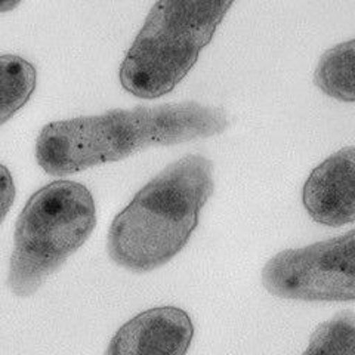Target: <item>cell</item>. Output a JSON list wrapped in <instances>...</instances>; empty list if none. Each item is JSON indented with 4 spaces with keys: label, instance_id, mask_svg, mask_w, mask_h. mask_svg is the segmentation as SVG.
I'll use <instances>...</instances> for the list:
<instances>
[{
    "label": "cell",
    "instance_id": "6da1fadb",
    "mask_svg": "<svg viewBox=\"0 0 355 355\" xmlns=\"http://www.w3.org/2000/svg\"><path fill=\"white\" fill-rule=\"evenodd\" d=\"M227 128L224 110L196 101L113 108L48 123L39 132L35 153L43 172L69 176L151 147L215 137Z\"/></svg>",
    "mask_w": 355,
    "mask_h": 355
},
{
    "label": "cell",
    "instance_id": "7a4b0ae2",
    "mask_svg": "<svg viewBox=\"0 0 355 355\" xmlns=\"http://www.w3.org/2000/svg\"><path fill=\"white\" fill-rule=\"evenodd\" d=\"M214 190V164L205 155L188 154L169 164L111 222L110 259L132 272L168 263L187 246Z\"/></svg>",
    "mask_w": 355,
    "mask_h": 355
},
{
    "label": "cell",
    "instance_id": "3957f363",
    "mask_svg": "<svg viewBox=\"0 0 355 355\" xmlns=\"http://www.w3.org/2000/svg\"><path fill=\"white\" fill-rule=\"evenodd\" d=\"M234 0H157L120 65L125 91L142 99L172 92L190 73Z\"/></svg>",
    "mask_w": 355,
    "mask_h": 355
},
{
    "label": "cell",
    "instance_id": "277c9868",
    "mask_svg": "<svg viewBox=\"0 0 355 355\" xmlns=\"http://www.w3.org/2000/svg\"><path fill=\"white\" fill-rule=\"evenodd\" d=\"M96 225L89 188L60 180L33 194L17 219L8 287L15 296L35 295L79 250Z\"/></svg>",
    "mask_w": 355,
    "mask_h": 355
},
{
    "label": "cell",
    "instance_id": "5b68a950",
    "mask_svg": "<svg viewBox=\"0 0 355 355\" xmlns=\"http://www.w3.org/2000/svg\"><path fill=\"white\" fill-rule=\"evenodd\" d=\"M272 296L295 301H355V230L277 253L262 270Z\"/></svg>",
    "mask_w": 355,
    "mask_h": 355
},
{
    "label": "cell",
    "instance_id": "8992f818",
    "mask_svg": "<svg viewBox=\"0 0 355 355\" xmlns=\"http://www.w3.org/2000/svg\"><path fill=\"white\" fill-rule=\"evenodd\" d=\"M302 202L321 225L338 228L355 220V146L331 154L311 172Z\"/></svg>",
    "mask_w": 355,
    "mask_h": 355
},
{
    "label": "cell",
    "instance_id": "52a82bcc",
    "mask_svg": "<svg viewBox=\"0 0 355 355\" xmlns=\"http://www.w3.org/2000/svg\"><path fill=\"white\" fill-rule=\"evenodd\" d=\"M194 336L193 321L184 309L159 306L138 314L121 326L107 355H182Z\"/></svg>",
    "mask_w": 355,
    "mask_h": 355
},
{
    "label": "cell",
    "instance_id": "ba28073f",
    "mask_svg": "<svg viewBox=\"0 0 355 355\" xmlns=\"http://www.w3.org/2000/svg\"><path fill=\"white\" fill-rule=\"evenodd\" d=\"M314 83L330 98L355 103V39L339 43L321 55Z\"/></svg>",
    "mask_w": 355,
    "mask_h": 355
},
{
    "label": "cell",
    "instance_id": "9c48e42d",
    "mask_svg": "<svg viewBox=\"0 0 355 355\" xmlns=\"http://www.w3.org/2000/svg\"><path fill=\"white\" fill-rule=\"evenodd\" d=\"M36 82L31 62L18 55H0V126L30 101Z\"/></svg>",
    "mask_w": 355,
    "mask_h": 355
},
{
    "label": "cell",
    "instance_id": "30bf717a",
    "mask_svg": "<svg viewBox=\"0 0 355 355\" xmlns=\"http://www.w3.org/2000/svg\"><path fill=\"white\" fill-rule=\"evenodd\" d=\"M305 354L355 355V311H340L321 323L311 336Z\"/></svg>",
    "mask_w": 355,
    "mask_h": 355
},
{
    "label": "cell",
    "instance_id": "8fae6325",
    "mask_svg": "<svg viewBox=\"0 0 355 355\" xmlns=\"http://www.w3.org/2000/svg\"><path fill=\"white\" fill-rule=\"evenodd\" d=\"M15 184L6 166L0 164V224H2L9 209L12 207L15 200Z\"/></svg>",
    "mask_w": 355,
    "mask_h": 355
},
{
    "label": "cell",
    "instance_id": "7c38bea8",
    "mask_svg": "<svg viewBox=\"0 0 355 355\" xmlns=\"http://www.w3.org/2000/svg\"><path fill=\"white\" fill-rule=\"evenodd\" d=\"M21 2L22 0H0V14L15 9Z\"/></svg>",
    "mask_w": 355,
    "mask_h": 355
}]
</instances>
